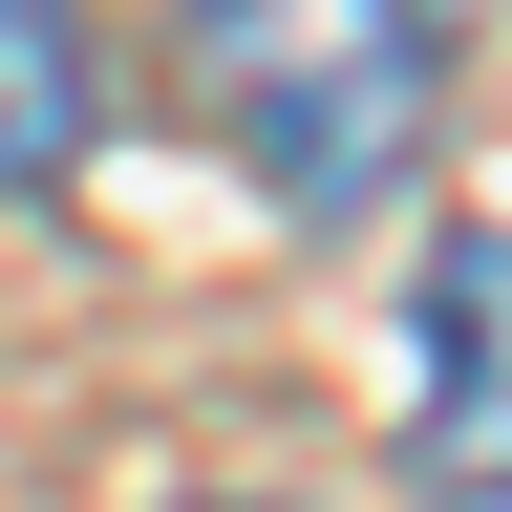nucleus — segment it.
<instances>
[{
  "mask_svg": "<svg viewBox=\"0 0 512 512\" xmlns=\"http://www.w3.org/2000/svg\"><path fill=\"white\" fill-rule=\"evenodd\" d=\"M86 128H107V43H86V0H0V192L86 171Z\"/></svg>",
  "mask_w": 512,
  "mask_h": 512,
  "instance_id": "nucleus-3",
  "label": "nucleus"
},
{
  "mask_svg": "<svg viewBox=\"0 0 512 512\" xmlns=\"http://www.w3.org/2000/svg\"><path fill=\"white\" fill-rule=\"evenodd\" d=\"M406 491L512 512V214H470L406 278Z\"/></svg>",
  "mask_w": 512,
  "mask_h": 512,
  "instance_id": "nucleus-2",
  "label": "nucleus"
},
{
  "mask_svg": "<svg viewBox=\"0 0 512 512\" xmlns=\"http://www.w3.org/2000/svg\"><path fill=\"white\" fill-rule=\"evenodd\" d=\"M192 86H214V150L278 192V214H363V192L427 150L448 22L427 0H192Z\"/></svg>",
  "mask_w": 512,
  "mask_h": 512,
  "instance_id": "nucleus-1",
  "label": "nucleus"
}]
</instances>
